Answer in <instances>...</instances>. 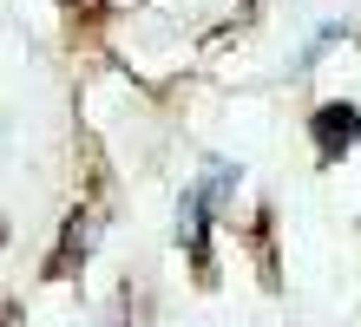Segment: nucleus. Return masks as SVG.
Listing matches in <instances>:
<instances>
[{"label": "nucleus", "mask_w": 361, "mask_h": 327, "mask_svg": "<svg viewBox=\"0 0 361 327\" xmlns=\"http://www.w3.org/2000/svg\"><path fill=\"white\" fill-rule=\"evenodd\" d=\"M230 184H237V164H224V158H217V164H210L197 184L184 190V210H178V236L190 243V255H197V262H204V229H210V210H217L224 196H230Z\"/></svg>", "instance_id": "f257e3e1"}, {"label": "nucleus", "mask_w": 361, "mask_h": 327, "mask_svg": "<svg viewBox=\"0 0 361 327\" xmlns=\"http://www.w3.org/2000/svg\"><path fill=\"white\" fill-rule=\"evenodd\" d=\"M355 138H361V112L355 105H322V112H315V150H322L329 164L342 158Z\"/></svg>", "instance_id": "f03ea898"}]
</instances>
